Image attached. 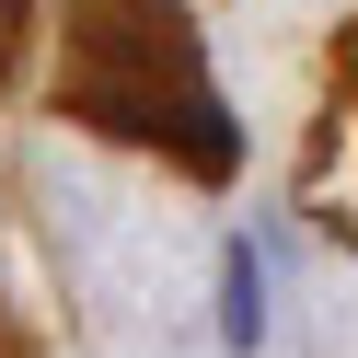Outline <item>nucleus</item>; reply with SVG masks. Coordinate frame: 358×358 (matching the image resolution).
<instances>
[{"mask_svg": "<svg viewBox=\"0 0 358 358\" xmlns=\"http://www.w3.org/2000/svg\"><path fill=\"white\" fill-rule=\"evenodd\" d=\"M58 116L93 139H139L173 173L220 185L243 162V127L208 81V35L185 0H70L58 24Z\"/></svg>", "mask_w": 358, "mask_h": 358, "instance_id": "obj_1", "label": "nucleus"}, {"mask_svg": "<svg viewBox=\"0 0 358 358\" xmlns=\"http://www.w3.org/2000/svg\"><path fill=\"white\" fill-rule=\"evenodd\" d=\"M24 24H35V0H0V81H12V58H24Z\"/></svg>", "mask_w": 358, "mask_h": 358, "instance_id": "obj_3", "label": "nucleus"}, {"mask_svg": "<svg viewBox=\"0 0 358 358\" xmlns=\"http://www.w3.org/2000/svg\"><path fill=\"white\" fill-rule=\"evenodd\" d=\"M335 104H358V24H347V47H335Z\"/></svg>", "mask_w": 358, "mask_h": 358, "instance_id": "obj_4", "label": "nucleus"}, {"mask_svg": "<svg viewBox=\"0 0 358 358\" xmlns=\"http://www.w3.org/2000/svg\"><path fill=\"white\" fill-rule=\"evenodd\" d=\"M220 347L231 358L266 347V255L255 243H220Z\"/></svg>", "mask_w": 358, "mask_h": 358, "instance_id": "obj_2", "label": "nucleus"}]
</instances>
